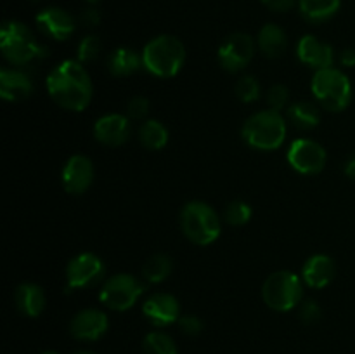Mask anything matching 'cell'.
<instances>
[{
	"instance_id": "d590c367",
	"label": "cell",
	"mask_w": 355,
	"mask_h": 354,
	"mask_svg": "<svg viewBox=\"0 0 355 354\" xmlns=\"http://www.w3.org/2000/svg\"><path fill=\"white\" fill-rule=\"evenodd\" d=\"M80 23L87 28H94L101 23V12L94 7H89V9H83L82 14H80Z\"/></svg>"
},
{
	"instance_id": "7c38bea8",
	"label": "cell",
	"mask_w": 355,
	"mask_h": 354,
	"mask_svg": "<svg viewBox=\"0 0 355 354\" xmlns=\"http://www.w3.org/2000/svg\"><path fill=\"white\" fill-rule=\"evenodd\" d=\"M107 326H110V319H107L106 312L89 307L73 316L71 323H69V332L76 340L94 342L107 332Z\"/></svg>"
},
{
	"instance_id": "44dd1931",
	"label": "cell",
	"mask_w": 355,
	"mask_h": 354,
	"mask_svg": "<svg viewBox=\"0 0 355 354\" xmlns=\"http://www.w3.org/2000/svg\"><path fill=\"white\" fill-rule=\"evenodd\" d=\"M257 47L266 58L276 59L286 51L288 37L283 28L277 26V24H263L262 30L259 31V37H257Z\"/></svg>"
},
{
	"instance_id": "d6986e66",
	"label": "cell",
	"mask_w": 355,
	"mask_h": 354,
	"mask_svg": "<svg viewBox=\"0 0 355 354\" xmlns=\"http://www.w3.org/2000/svg\"><path fill=\"white\" fill-rule=\"evenodd\" d=\"M336 274L335 260L326 253H315L305 260L302 267V280L311 288H324Z\"/></svg>"
},
{
	"instance_id": "5b68a950",
	"label": "cell",
	"mask_w": 355,
	"mask_h": 354,
	"mask_svg": "<svg viewBox=\"0 0 355 354\" xmlns=\"http://www.w3.org/2000/svg\"><path fill=\"white\" fill-rule=\"evenodd\" d=\"M180 228L189 242L205 246L220 236L222 222L214 207L205 201L194 200L184 205L180 210Z\"/></svg>"
},
{
	"instance_id": "e575fe53",
	"label": "cell",
	"mask_w": 355,
	"mask_h": 354,
	"mask_svg": "<svg viewBox=\"0 0 355 354\" xmlns=\"http://www.w3.org/2000/svg\"><path fill=\"white\" fill-rule=\"evenodd\" d=\"M262 3L272 12H288L293 9L297 0H262Z\"/></svg>"
},
{
	"instance_id": "8992f818",
	"label": "cell",
	"mask_w": 355,
	"mask_h": 354,
	"mask_svg": "<svg viewBox=\"0 0 355 354\" xmlns=\"http://www.w3.org/2000/svg\"><path fill=\"white\" fill-rule=\"evenodd\" d=\"M311 89L319 106L333 113L349 108L352 101V85H350L349 76L342 69L333 68V66L314 73Z\"/></svg>"
},
{
	"instance_id": "8d00e7d4",
	"label": "cell",
	"mask_w": 355,
	"mask_h": 354,
	"mask_svg": "<svg viewBox=\"0 0 355 354\" xmlns=\"http://www.w3.org/2000/svg\"><path fill=\"white\" fill-rule=\"evenodd\" d=\"M340 62H342L343 66H347V68L355 66V49H345V51L342 52V56H340Z\"/></svg>"
},
{
	"instance_id": "ffe728a7",
	"label": "cell",
	"mask_w": 355,
	"mask_h": 354,
	"mask_svg": "<svg viewBox=\"0 0 355 354\" xmlns=\"http://www.w3.org/2000/svg\"><path fill=\"white\" fill-rule=\"evenodd\" d=\"M14 302L21 314L28 318H37L45 309V294L40 285L37 283H21L14 294Z\"/></svg>"
},
{
	"instance_id": "7a4b0ae2",
	"label": "cell",
	"mask_w": 355,
	"mask_h": 354,
	"mask_svg": "<svg viewBox=\"0 0 355 354\" xmlns=\"http://www.w3.org/2000/svg\"><path fill=\"white\" fill-rule=\"evenodd\" d=\"M0 49L3 58L14 66H28L47 56V47H44L30 28L19 21H6L2 24Z\"/></svg>"
},
{
	"instance_id": "3957f363",
	"label": "cell",
	"mask_w": 355,
	"mask_h": 354,
	"mask_svg": "<svg viewBox=\"0 0 355 354\" xmlns=\"http://www.w3.org/2000/svg\"><path fill=\"white\" fill-rule=\"evenodd\" d=\"M142 66L159 78L175 76L186 61V47L173 35H159L142 49Z\"/></svg>"
},
{
	"instance_id": "4fadbf2b",
	"label": "cell",
	"mask_w": 355,
	"mask_h": 354,
	"mask_svg": "<svg viewBox=\"0 0 355 354\" xmlns=\"http://www.w3.org/2000/svg\"><path fill=\"white\" fill-rule=\"evenodd\" d=\"M94 183V163L85 155H73L62 169V186L71 194H83Z\"/></svg>"
},
{
	"instance_id": "836d02e7",
	"label": "cell",
	"mask_w": 355,
	"mask_h": 354,
	"mask_svg": "<svg viewBox=\"0 0 355 354\" xmlns=\"http://www.w3.org/2000/svg\"><path fill=\"white\" fill-rule=\"evenodd\" d=\"M177 323H179L180 330H182V332L189 337L200 335L201 330H203V321H201V319L194 314L180 316L179 321Z\"/></svg>"
},
{
	"instance_id": "d6a6232c",
	"label": "cell",
	"mask_w": 355,
	"mask_h": 354,
	"mask_svg": "<svg viewBox=\"0 0 355 354\" xmlns=\"http://www.w3.org/2000/svg\"><path fill=\"white\" fill-rule=\"evenodd\" d=\"M149 113V99L144 96H135L127 104V117L130 120H144Z\"/></svg>"
},
{
	"instance_id": "ac0fdd59",
	"label": "cell",
	"mask_w": 355,
	"mask_h": 354,
	"mask_svg": "<svg viewBox=\"0 0 355 354\" xmlns=\"http://www.w3.org/2000/svg\"><path fill=\"white\" fill-rule=\"evenodd\" d=\"M33 80L23 69H0V96L6 101H24L33 94Z\"/></svg>"
},
{
	"instance_id": "f546056e",
	"label": "cell",
	"mask_w": 355,
	"mask_h": 354,
	"mask_svg": "<svg viewBox=\"0 0 355 354\" xmlns=\"http://www.w3.org/2000/svg\"><path fill=\"white\" fill-rule=\"evenodd\" d=\"M101 52V40L97 35H87L80 40L78 49H76V61H80L82 65L85 62H92L94 59H97Z\"/></svg>"
},
{
	"instance_id": "ab89813d",
	"label": "cell",
	"mask_w": 355,
	"mask_h": 354,
	"mask_svg": "<svg viewBox=\"0 0 355 354\" xmlns=\"http://www.w3.org/2000/svg\"><path fill=\"white\" fill-rule=\"evenodd\" d=\"M44 354H58V353H52V351H47V353H44Z\"/></svg>"
},
{
	"instance_id": "7402d4cb",
	"label": "cell",
	"mask_w": 355,
	"mask_h": 354,
	"mask_svg": "<svg viewBox=\"0 0 355 354\" xmlns=\"http://www.w3.org/2000/svg\"><path fill=\"white\" fill-rule=\"evenodd\" d=\"M286 117L291 124L300 130H312L321 121V111L315 103L311 101H297L286 108Z\"/></svg>"
},
{
	"instance_id": "1f68e13d",
	"label": "cell",
	"mask_w": 355,
	"mask_h": 354,
	"mask_svg": "<svg viewBox=\"0 0 355 354\" xmlns=\"http://www.w3.org/2000/svg\"><path fill=\"white\" fill-rule=\"evenodd\" d=\"M321 307L314 298H307V301L300 302V309H298V316L305 325H314L321 319Z\"/></svg>"
},
{
	"instance_id": "8fae6325",
	"label": "cell",
	"mask_w": 355,
	"mask_h": 354,
	"mask_svg": "<svg viewBox=\"0 0 355 354\" xmlns=\"http://www.w3.org/2000/svg\"><path fill=\"white\" fill-rule=\"evenodd\" d=\"M326 149L314 139H297L288 149V163L304 176H315L321 172L326 167Z\"/></svg>"
},
{
	"instance_id": "52a82bcc",
	"label": "cell",
	"mask_w": 355,
	"mask_h": 354,
	"mask_svg": "<svg viewBox=\"0 0 355 354\" xmlns=\"http://www.w3.org/2000/svg\"><path fill=\"white\" fill-rule=\"evenodd\" d=\"M262 297L274 311H291L304 298V280L291 271H277L263 281Z\"/></svg>"
},
{
	"instance_id": "4316f807",
	"label": "cell",
	"mask_w": 355,
	"mask_h": 354,
	"mask_svg": "<svg viewBox=\"0 0 355 354\" xmlns=\"http://www.w3.org/2000/svg\"><path fill=\"white\" fill-rule=\"evenodd\" d=\"M144 354H177V344L170 335L163 332H151L142 342Z\"/></svg>"
},
{
	"instance_id": "cb8c5ba5",
	"label": "cell",
	"mask_w": 355,
	"mask_h": 354,
	"mask_svg": "<svg viewBox=\"0 0 355 354\" xmlns=\"http://www.w3.org/2000/svg\"><path fill=\"white\" fill-rule=\"evenodd\" d=\"M142 66V56H139L134 49L118 47L111 52L107 59V68L114 76H130Z\"/></svg>"
},
{
	"instance_id": "5bb4252c",
	"label": "cell",
	"mask_w": 355,
	"mask_h": 354,
	"mask_svg": "<svg viewBox=\"0 0 355 354\" xmlns=\"http://www.w3.org/2000/svg\"><path fill=\"white\" fill-rule=\"evenodd\" d=\"M142 312L155 326H168L179 321L180 305L172 294H153L142 305Z\"/></svg>"
},
{
	"instance_id": "30bf717a",
	"label": "cell",
	"mask_w": 355,
	"mask_h": 354,
	"mask_svg": "<svg viewBox=\"0 0 355 354\" xmlns=\"http://www.w3.org/2000/svg\"><path fill=\"white\" fill-rule=\"evenodd\" d=\"M257 51V42L252 35L236 31L231 33L218 47V62L229 73L245 69Z\"/></svg>"
},
{
	"instance_id": "74e56055",
	"label": "cell",
	"mask_w": 355,
	"mask_h": 354,
	"mask_svg": "<svg viewBox=\"0 0 355 354\" xmlns=\"http://www.w3.org/2000/svg\"><path fill=\"white\" fill-rule=\"evenodd\" d=\"M345 174L350 177V179H355V153L349 158L345 165Z\"/></svg>"
},
{
	"instance_id": "2e32d148",
	"label": "cell",
	"mask_w": 355,
	"mask_h": 354,
	"mask_svg": "<svg viewBox=\"0 0 355 354\" xmlns=\"http://www.w3.org/2000/svg\"><path fill=\"white\" fill-rule=\"evenodd\" d=\"M130 132V118L120 113L104 115L94 124V137L106 146H121L128 141Z\"/></svg>"
},
{
	"instance_id": "f1b7e54d",
	"label": "cell",
	"mask_w": 355,
	"mask_h": 354,
	"mask_svg": "<svg viewBox=\"0 0 355 354\" xmlns=\"http://www.w3.org/2000/svg\"><path fill=\"white\" fill-rule=\"evenodd\" d=\"M236 96L243 101V103H255L260 97V83L255 76L245 75L238 80L236 83Z\"/></svg>"
},
{
	"instance_id": "484cf974",
	"label": "cell",
	"mask_w": 355,
	"mask_h": 354,
	"mask_svg": "<svg viewBox=\"0 0 355 354\" xmlns=\"http://www.w3.org/2000/svg\"><path fill=\"white\" fill-rule=\"evenodd\" d=\"M173 262L166 253H155L142 266V280L146 283H162L172 274Z\"/></svg>"
},
{
	"instance_id": "6da1fadb",
	"label": "cell",
	"mask_w": 355,
	"mask_h": 354,
	"mask_svg": "<svg viewBox=\"0 0 355 354\" xmlns=\"http://www.w3.org/2000/svg\"><path fill=\"white\" fill-rule=\"evenodd\" d=\"M49 96L68 111H83L92 101L94 85L85 66L75 59L59 62L45 80Z\"/></svg>"
},
{
	"instance_id": "e0dca14e",
	"label": "cell",
	"mask_w": 355,
	"mask_h": 354,
	"mask_svg": "<svg viewBox=\"0 0 355 354\" xmlns=\"http://www.w3.org/2000/svg\"><path fill=\"white\" fill-rule=\"evenodd\" d=\"M297 56L304 65L311 66L315 71L331 68L335 62V51L331 45L319 40L314 35H305L298 40Z\"/></svg>"
},
{
	"instance_id": "603a6c76",
	"label": "cell",
	"mask_w": 355,
	"mask_h": 354,
	"mask_svg": "<svg viewBox=\"0 0 355 354\" xmlns=\"http://www.w3.org/2000/svg\"><path fill=\"white\" fill-rule=\"evenodd\" d=\"M342 0H298V10L309 23H324L340 10Z\"/></svg>"
},
{
	"instance_id": "9c48e42d",
	"label": "cell",
	"mask_w": 355,
	"mask_h": 354,
	"mask_svg": "<svg viewBox=\"0 0 355 354\" xmlns=\"http://www.w3.org/2000/svg\"><path fill=\"white\" fill-rule=\"evenodd\" d=\"M106 274L103 259L92 252H83L73 257L66 266V288L69 292L90 288L99 283Z\"/></svg>"
},
{
	"instance_id": "ba28073f",
	"label": "cell",
	"mask_w": 355,
	"mask_h": 354,
	"mask_svg": "<svg viewBox=\"0 0 355 354\" xmlns=\"http://www.w3.org/2000/svg\"><path fill=\"white\" fill-rule=\"evenodd\" d=\"M144 294V283L134 274L120 273L107 278L99 292V301L113 311H127L134 307L137 298Z\"/></svg>"
},
{
	"instance_id": "d4e9b609",
	"label": "cell",
	"mask_w": 355,
	"mask_h": 354,
	"mask_svg": "<svg viewBox=\"0 0 355 354\" xmlns=\"http://www.w3.org/2000/svg\"><path fill=\"white\" fill-rule=\"evenodd\" d=\"M139 141L146 149L158 151V149L165 148L168 142V128L159 120L149 118V120L142 121L139 127Z\"/></svg>"
},
{
	"instance_id": "9a60e30c",
	"label": "cell",
	"mask_w": 355,
	"mask_h": 354,
	"mask_svg": "<svg viewBox=\"0 0 355 354\" xmlns=\"http://www.w3.org/2000/svg\"><path fill=\"white\" fill-rule=\"evenodd\" d=\"M37 26L47 37L62 42L71 37L76 28V21L68 10L61 7H47L37 14Z\"/></svg>"
},
{
	"instance_id": "83f0119b",
	"label": "cell",
	"mask_w": 355,
	"mask_h": 354,
	"mask_svg": "<svg viewBox=\"0 0 355 354\" xmlns=\"http://www.w3.org/2000/svg\"><path fill=\"white\" fill-rule=\"evenodd\" d=\"M252 215H253L252 207H250L246 201H241V200L231 201V203L225 207V212H224L225 222H229L231 226L248 224Z\"/></svg>"
},
{
	"instance_id": "f35d334b",
	"label": "cell",
	"mask_w": 355,
	"mask_h": 354,
	"mask_svg": "<svg viewBox=\"0 0 355 354\" xmlns=\"http://www.w3.org/2000/svg\"><path fill=\"white\" fill-rule=\"evenodd\" d=\"M87 2H89V3H97V2H101V0H87Z\"/></svg>"
},
{
	"instance_id": "60d3db41",
	"label": "cell",
	"mask_w": 355,
	"mask_h": 354,
	"mask_svg": "<svg viewBox=\"0 0 355 354\" xmlns=\"http://www.w3.org/2000/svg\"><path fill=\"white\" fill-rule=\"evenodd\" d=\"M76 354H92V353H76Z\"/></svg>"
},
{
	"instance_id": "4dcf8cb0",
	"label": "cell",
	"mask_w": 355,
	"mask_h": 354,
	"mask_svg": "<svg viewBox=\"0 0 355 354\" xmlns=\"http://www.w3.org/2000/svg\"><path fill=\"white\" fill-rule=\"evenodd\" d=\"M290 90L283 83H274L269 90H267V104L269 110L281 111L283 108L290 106Z\"/></svg>"
},
{
	"instance_id": "277c9868",
	"label": "cell",
	"mask_w": 355,
	"mask_h": 354,
	"mask_svg": "<svg viewBox=\"0 0 355 354\" xmlns=\"http://www.w3.org/2000/svg\"><path fill=\"white\" fill-rule=\"evenodd\" d=\"M286 120L281 111L262 110L253 113L241 128V137L248 146L262 151H272L286 139Z\"/></svg>"
}]
</instances>
